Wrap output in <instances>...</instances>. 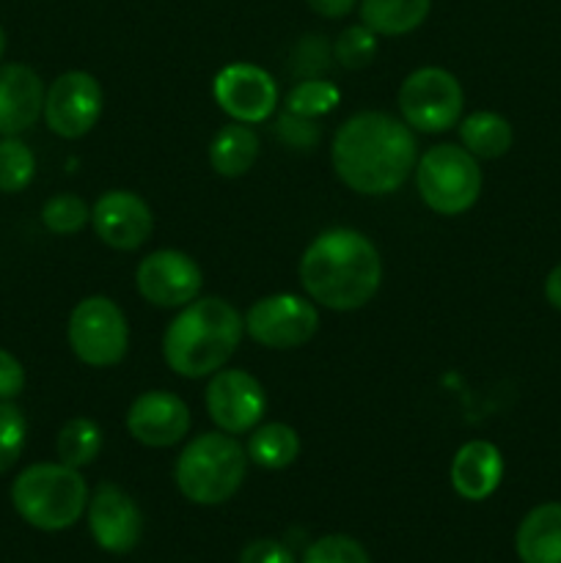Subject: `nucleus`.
<instances>
[{"mask_svg": "<svg viewBox=\"0 0 561 563\" xmlns=\"http://www.w3.org/2000/svg\"><path fill=\"white\" fill-rule=\"evenodd\" d=\"M432 0H361V22L377 36H405L424 25Z\"/></svg>", "mask_w": 561, "mask_h": 563, "instance_id": "21", "label": "nucleus"}, {"mask_svg": "<svg viewBox=\"0 0 561 563\" xmlns=\"http://www.w3.org/2000/svg\"><path fill=\"white\" fill-rule=\"evenodd\" d=\"M190 407L170 390H146L127 412V432L146 449H170L190 434Z\"/></svg>", "mask_w": 561, "mask_h": 563, "instance_id": "15", "label": "nucleus"}, {"mask_svg": "<svg viewBox=\"0 0 561 563\" xmlns=\"http://www.w3.org/2000/svg\"><path fill=\"white\" fill-rule=\"evenodd\" d=\"M212 97L226 115L242 124H262L278 108V82L256 64L223 66L212 80Z\"/></svg>", "mask_w": 561, "mask_h": 563, "instance_id": "12", "label": "nucleus"}, {"mask_svg": "<svg viewBox=\"0 0 561 563\" xmlns=\"http://www.w3.org/2000/svg\"><path fill=\"white\" fill-rule=\"evenodd\" d=\"M245 333V319L223 297L187 302L163 335V357L185 379L212 377L234 357Z\"/></svg>", "mask_w": 561, "mask_h": 563, "instance_id": "3", "label": "nucleus"}, {"mask_svg": "<svg viewBox=\"0 0 561 563\" xmlns=\"http://www.w3.org/2000/svg\"><path fill=\"white\" fill-rule=\"evenodd\" d=\"M11 504L38 531H66L88 509V484L64 462H42L22 471L11 484Z\"/></svg>", "mask_w": 561, "mask_h": 563, "instance_id": "4", "label": "nucleus"}, {"mask_svg": "<svg viewBox=\"0 0 561 563\" xmlns=\"http://www.w3.org/2000/svg\"><path fill=\"white\" fill-rule=\"evenodd\" d=\"M102 443L105 438L97 421H91V418H72V421H66L61 427L58 440H55V451H58V460L64 465L80 471V467L91 465L97 460L99 451H102Z\"/></svg>", "mask_w": 561, "mask_h": 563, "instance_id": "24", "label": "nucleus"}, {"mask_svg": "<svg viewBox=\"0 0 561 563\" xmlns=\"http://www.w3.org/2000/svg\"><path fill=\"white\" fill-rule=\"evenodd\" d=\"M91 225L113 251H138L154 231L152 207L132 190H108L91 209Z\"/></svg>", "mask_w": 561, "mask_h": 563, "instance_id": "16", "label": "nucleus"}, {"mask_svg": "<svg viewBox=\"0 0 561 563\" xmlns=\"http://www.w3.org/2000/svg\"><path fill=\"white\" fill-rule=\"evenodd\" d=\"M522 563H561V504H542L522 517L515 533Z\"/></svg>", "mask_w": 561, "mask_h": 563, "instance_id": "19", "label": "nucleus"}, {"mask_svg": "<svg viewBox=\"0 0 561 563\" xmlns=\"http://www.w3.org/2000/svg\"><path fill=\"white\" fill-rule=\"evenodd\" d=\"M258 148L262 143H258L256 130L242 121H231L215 132L212 143H209V165L215 168V174L226 176V179H240L256 165Z\"/></svg>", "mask_w": 561, "mask_h": 563, "instance_id": "20", "label": "nucleus"}, {"mask_svg": "<svg viewBox=\"0 0 561 563\" xmlns=\"http://www.w3.org/2000/svg\"><path fill=\"white\" fill-rule=\"evenodd\" d=\"M515 132L504 115L493 110H476L460 121V143L462 148L476 159H498L512 148Z\"/></svg>", "mask_w": 561, "mask_h": 563, "instance_id": "22", "label": "nucleus"}, {"mask_svg": "<svg viewBox=\"0 0 561 563\" xmlns=\"http://www.w3.org/2000/svg\"><path fill=\"white\" fill-rule=\"evenodd\" d=\"M319 16H328V20H341V16L350 14L358 5V0H306Z\"/></svg>", "mask_w": 561, "mask_h": 563, "instance_id": "35", "label": "nucleus"}, {"mask_svg": "<svg viewBox=\"0 0 561 563\" xmlns=\"http://www.w3.org/2000/svg\"><path fill=\"white\" fill-rule=\"evenodd\" d=\"M333 170L361 196L399 190L418 163V143L410 126L380 110L355 113L336 130L330 143Z\"/></svg>", "mask_w": 561, "mask_h": 563, "instance_id": "1", "label": "nucleus"}, {"mask_svg": "<svg viewBox=\"0 0 561 563\" xmlns=\"http://www.w3.org/2000/svg\"><path fill=\"white\" fill-rule=\"evenodd\" d=\"M482 168L468 148L438 143L416 163V190L435 214L454 218L473 209L482 196Z\"/></svg>", "mask_w": 561, "mask_h": 563, "instance_id": "6", "label": "nucleus"}, {"mask_svg": "<svg viewBox=\"0 0 561 563\" xmlns=\"http://www.w3.org/2000/svg\"><path fill=\"white\" fill-rule=\"evenodd\" d=\"M245 451L253 465L264 471H284L300 456V434L289 423H258Z\"/></svg>", "mask_w": 561, "mask_h": 563, "instance_id": "23", "label": "nucleus"}, {"mask_svg": "<svg viewBox=\"0 0 561 563\" xmlns=\"http://www.w3.org/2000/svg\"><path fill=\"white\" fill-rule=\"evenodd\" d=\"M3 53H6V31L0 27V58H3Z\"/></svg>", "mask_w": 561, "mask_h": 563, "instance_id": "37", "label": "nucleus"}, {"mask_svg": "<svg viewBox=\"0 0 561 563\" xmlns=\"http://www.w3.org/2000/svg\"><path fill=\"white\" fill-rule=\"evenodd\" d=\"M105 108L102 86L88 71H64L44 93V121L50 132L66 141L88 135Z\"/></svg>", "mask_w": 561, "mask_h": 563, "instance_id": "10", "label": "nucleus"}, {"mask_svg": "<svg viewBox=\"0 0 561 563\" xmlns=\"http://www.w3.org/2000/svg\"><path fill=\"white\" fill-rule=\"evenodd\" d=\"M504 478V456L487 440H471L451 460V487L460 498L487 500Z\"/></svg>", "mask_w": 561, "mask_h": 563, "instance_id": "18", "label": "nucleus"}, {"mask_svg": "<svg viewBox=\"0 0 561 563\" xmlns=\"http://www.w3.org/2000/svg\"><path fill=\"white\" fill-rule=\"evenodd\" d=\"M319 330V311L300 295H270L245 313V333L267 350H295Z\"/></svg>", "mask_w": 561, "mask_h": 563, "instance_id": "9", "label": "nucleus"}, {"mask_svg": "<svg viewBox=\"0 0 561 563\" xmlns=\"http://www.w3.org/2000/svg\"><path fill=\"white\" fill-rule=\"evenodd\" d=\"M69 346L77 361L91 368H108L124 361L130 350L127 317L110 297L94 295L75 306L69 317Z\"/></svg>", "mask_w": 561, "mask_h": 563, "instance_id": "8", "label": "nucleus"}, {"mask_svg": "<svg viewBox=\"0 0 561 563\" xmlns=\"http://www.w3.org/2000/svg\"><path fill=\"white\" fill-rule=\"evenodd\" d=\"M248 473V451L234 434L204 432L185 445L174 467L176 487L198 506H218L234 498Z\"/></svg>", "mask_w": 561, "mask_h": 563, "instance_id": "5", "label": "nucleus"}, {"mask_svg": "<svg viewBox=\"0 0 561 563\" xmlns=\"http://www.w3.org/2000/svg\"><path fill=\"white\" fill-rule=\"evenodd\" d=\"M302 563H372V559L358 539L344 537V533H330V537L308 544Z\"/></svg>", "mask_w": 561, "mask_h": 563, "instance_id": "30", "label": "nucleus"}, {"mask_svg": "<svg viewBox=\"0 0 561 563\" xmlns=\"http://www.w3.org/2000/svg\"><path fill=\"white\" fill-rule=\"evenodd\" d=\"M333 49L328 47L322 36H306L297 42L295 53H292V60H295V71H302V75H317L328 66V58Z\"/></svg>", "mask_w": 561, "mask_h": 563, "instance_id": "32", "label": "nucleus"}, {"mask_svg": "<svg viewBox=\"0 0 561 563\" xmlns=\"http://www.w3.org/2000/svg\"><path fill=\"white\" fill-rule=\"evenodd\" d=\"M341 102V91L324 77H306L297 82L284 99L286 113L302 115V119H322V115L333 113Z\"/></svg>", "mask_w": 561, "mask_h": 563, "instance_id": "25", "label": "nucleus"}, {"mask_svg": "<svg viewBox=\"0 0 561 563\" xmlns=\"http://www.w3.org/2000/svg\"><path fill=\"white\" fill-rule=\"evenodd\" d=\"M207 412L226 434H248L262 423L267 396L262 383L242 368H220L207 385Z\"/></svg>", "mask_w": 561, "mask_h": 563, "instance_id": "11", "label": "nucleus"}, {"mask_svg": "<svg viewBox=\"0 0 561 563\" xmlns=\"http://www.w3.org/2000/svg\"><path fill=\"white\" fill-rule=\"evenodd\" d=\"M374 55H377V33L369 31L363 22L346 25L333 42V58L339 60V66L350 71L366 69L374 60Z\"/></svg>", "mask_w": 561, "mask_h": 563, "instance_id": "28", "label": "nucleus"}, {"mask_svg": "<svg viewBox=\"0 0 561 563\" xmlns=\"http://www.w3.org/2000/svg\"><path fill=\"white\" fill-rule=\"evenodd\" d=\"M44 82L31 66H0V135L16 137L44 113Z\"/></svg>", "mask_w": 561, "mask_h": 563, "instance_id": "17", "label": "nucleus"}, {"mask_svg": "<svg viewBox=\"0 0 561 563\" xmlns=\"http://www.w3.org/2000/svg\"><path fill=\"white\" fill-rule=\"evenodd\" d=\"M240 563H297L292 550L275 539H256L242 550Z\"/></svg>", "mask_w": 561, "mask_h": 563, "instance_id": "33", "label": "nucleus"}, {"mask_svg": "<svg viewBox=\"0 0 561 563\" xmlns=\"http://www.w3.org/2000/svg\"><path fill=\"white\" fill-rule=\"evenodd\" d=\"M138 291L157 308H185L201 295L204 275L196 258L182 251H154L138 264Z\"/></svg>", "mask_w": 561, "mask_h": 563, "instance_id": "13", "label": "nucleus"}, {"mask_svg": "<svg viewBox=\"0 0 561 563\" xmlns=\"http://www.w3.org/2000/svg\"><path fill=\"white\" fill-rule=\"evenodd\" d=\"M42 223L44 229L58 236L80 234L86 223H91V209H88V203L80 196L58 192V196H53L42 207Z\"/></svg>", "mask_w": 561, "mask_h": 563, "instance_id": "27", "label": "nucleus"}, {"mask_svg": "<svg viewBox=\"0 0 561 563\" xmlns=\"http://www.w3.org/2000/svg\"><path fill=\"white\" fill-rule=\"evenodd\" d=\"M275 132H278L280 141L286 143L289 148H302V152H308V148H314L319 143V124L314 119H302V115H295V113H280L278 124H275Z\"/></svg>", "mask_w": 561, "mask_h": 563, "instance_id": "31", "label": "nucleus"}, {"mask_svg": "<svg viewBox=\"0 0 561 563\" xmlns=\"http://www.w3.org/2000/svg\"><path fill=\"white\" fill-rule=\"evenodd\" d=\"M88 528L105 553L127 555L143 537V515L135 500L116 484H99L88 498Z\"/></svg>", "mask_w": 561, "mask_h": 563, "instance_id": "14", "label": "nucleus"}, {"mask_svg": "<svg viewBox=\"0 0 561 563\" xmlns=\"http://www.w3.org/2000/svg\"><path fill=\"white\" fill-rule=\"evenodd\" d=\"M25 388V368L11 352L0 350V401H11Z\"/></svg>", "mask_w": 561, "mask_h": 563, "instance_id": "34", "label": "nucleus"}, {"mask_svg": "<svg viewBox=\"0 0 561 563\" xmlns=\"http://www.w3.org/2000/svg\"><path fill=\"white\" fill-rule=\"evenodd\" d=\"M36 174V157L20 137L0 141V192H22Z\"/></svg>", "mask_w": 561, "mask_h": 563, "instance_id": "26", "label": "nucleus"}, {"mask_svg": "<svg viewBox=\"0 0 561 563\" xmlns=\"http://www.w3.org/2000/svg\"><path fill=\"white\" fill-rule=\"evenodd\" d=\"M28 438V423L20 407L0 401V473L11 471L22 456Z\"/></svg>", "mask_w": 561, "mask_h": 563, "instance_id": "29", "label": "nucleus"}, {"mask_svg": "<svg viewBox=\"0 0 561 563\" xmlns=\"http://www.w3.org/2000/svg\"><path fill=\"white\" fill-rule=\"evenodd\" d=\"M300 284L308 300L328 311H358L383 284V258L361 231L328 229L302 253Z\"/></svg>", "mask_w": 561, "mask_h": 563, "instance_id": "2", "label": "nucleus"}, {"mask_svg": "<svg viewBox=\"0 0 561 563\" xmlns=\"http://www.w3.org/2000/svg\"><path fill=\"white\" fill-rule=\"evenodd\" d=\"M544 297H548V302L556 311H561V264L550 269L548 280H544Z\"/></svg>", "mask_w": 561, "mask_h": 563, "instance_id": "36", "label": "nucleus"}, {"mask_svg": "<svg viewBox=\"0 0 561 563\" xmlns=\"http://www.w3.org/2000/svg\"><path fill=\"white\" fill-rule=\"evenodd\" d=\"M465 93L460 80L440 66H421L410 71L399 88L402 121L410 130L438 135L460 124Z\"/></svg>", "mask_w": 561, "mask_h": 563, "instance_id": "7", "label": "nucleus"}]
</instances>
